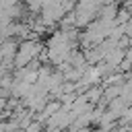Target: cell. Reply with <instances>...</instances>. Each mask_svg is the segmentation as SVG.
<instances>
[{
    "label": "cell",
    "instance_id": "6da1fadb",
    "mask_svg": "<svg viewBox=\"0 0 132 132\" xmlns=\"http://www.w3.org/2000/svg\"><path fill=\"white\" fill-rule=\"evenodd\" d=\"M27 2H29V6H31V8H35V10H37V8H41V6H43V2H45V0H27Z\"/></svg>",
    "mask_w": 132,
    "mask_h": 132
}]
</instances>
